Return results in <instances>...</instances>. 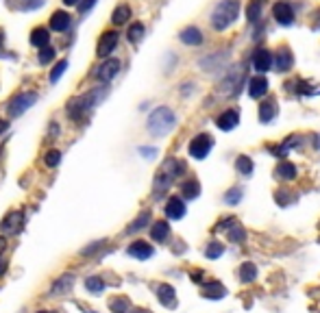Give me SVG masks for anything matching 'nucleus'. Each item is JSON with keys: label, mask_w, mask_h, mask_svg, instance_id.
Returning a JSON list of instances; mask_svg holds the SVG:
<instances>
[{"label": "nucleus", "mask_w": 320, "mask_h": 313, "mask_svg": "<svg viewBox=\"0 0 320 313\" xmlns=\"http://www.w3.org/2000/svg\"><path fill=\"white\" fill-rule=\"evenodd\" d=\"M237 15H240V3L237 0H220L214 11H212V17H209V22H212L214 31H227L231 24H235Z\"/></svg>", "instance_id": "obj_1"}, {"label": "nucleus", "mask_w": 320, "mask_h": 313, "mask_svg": "<svg viewBox=\"0 0 320 313\" xmlns=\"http://www.w3.org/2000/svg\"><path fill=\"white\" fill-rule=\"evenodd\" d=\"M177 124V115L170 107H157L155 111L148 115V122H146V128L153 137H166L172 128Z\"/></svg>", "instance_id": "obj_2"}, {"label": "nucleus", "mask_w": 320, "mask_h": 313, "mask_svg": "<svg viewBox=\"0 0 320 313\" xmlns=\"http://www.w3.org/2000/svg\"><path fill=\"white\" fill-rule=\"evenodd\" d=\"M105 94H107V87H103V89L96 87L94 91H89V94H85V96L70 100V105H68V115L74 118V120H83L96 105H100V100H103Z\"/></svg>", "instance_id": "obj_3"}, {"label": "nucleus", "mask_w": 320, "mask_h": 313, "mask_svg": "<svg viewBox=\"0 0 320 313\" xmlns=\"http://www.w3.org/2000/svg\"><path fill=\"white\" fill-rule=\"evenodd\" d=\"M181 170H183V165L177 159H168L166 163L161 165V170L157 172V177H155V191H157V194H163V191L172 185V181L179 177Z\"/></svg>", "instance_id": "obj_4"}, {"label": "nucleus", "mask_w": 320, "mask_h": 313, "mask_svg": "<svg viewBox=\"0 0 320 313\" xmlns=\"http://www.w3.org/2000/svg\"><path fill=\"white\" fill-rule=\"evenodd\" d=\"M35 103H37V94H35V91H24V94H17L15 98H11V103H9V115H11V118L22 115L24 111H29Z\"/></svg>", "instance_id": "obj_5"}, {"label": "nucleus", "mask_w": 320, "mask_h": 313, "mask_svg": "<svg viewBox=\"0 0 320 313\" xmlns=\"http://www.w3.org/2000/svg\"><path fill=\"white\" fill-rule=\"evenodd\" d=\"M231 59L229 50H222V52H214V54H207L198 61V66L203 68L205 72H227V63Z\"/></svg>", "instance_id": "obj_6"}, {"label": "nucleus", "mask_w": 320, "mask_h": 313, "mask_svg": "<svg viewBox=\"0 0 320 313\" xmlns=\"http://www.w3.org/2000/svg\"><path fill=\"white\" fill-rule=\"evenodd\" d=\"M212 148H214V140H212L209 135L203 133V135H196L194 140L190 142V148H187V150H190V156H192V159L203 161L205 156L212 152Z\"/></svg>", "instance_id": "obj_7"}, {"label": "nucleus", "mask_w": 320, "mask_h": 313, "mask_svg": "<svg viewBox=\"0 0 320 313\" xmlns=\"http://www.w3.org/2000/svg\"><path fill=\"white\" fill-rule=\"evenodd\" d=\"M272 17L281 26H292V24H294V20H296L294 7H292L288 0H279V3H274V7H272Z\"/></svg>", "instance_id": "obj_8"}, {"label": "nucleus", "mask_w": 320, "mask_h": 313, "mask_svg": "<svg viewBox=\"0 0 320 313\" xmlns=\"http://www.w3.org/2000/svg\"><path fill=\"white\" fill-rule=\"evenodd\" d=\"M251 66L257 74H266V72L274 66V54L268 48H257L251 57Z\"/></svg>", "instance_id": "obj_9"}, {"label": "nucleus", "mask_w": 320, "mask_h": 313, "mask_svg": "<svg viewBox=\"0 0 320 313\" xmlns=\"http://www.w3.org/2000/svg\"><path fill=\"white\" fill-rule=\"evenodd\" d=\"M242 85H244V72L233 68V70H227V76L220 83V91L222 94H235Z\"/></svg>", "instance_id": "obj_10"}, {"label": "nucleus", "mask_w": 320, "mask_h": 313, "mask_svg": "<svg viewBox=\"0 0 320 313\" xmlns=\"http://www.w3.org/2000/svg\"><path fill=\"white\" fill-rule=\"evenodd\" d=\"M118 72H120V61H118V59H107L105 63H100V66L96 68L94 76L100 83H109V81H114L118 76Z\"/></svg>", "instance_id": "obj_11"}, {"label": "nucleus", "mask_w": 320, "mask_h": 313, "mask_svg": "<svg viewBox=\"0 0 320 313\" xmlns=\"http://www.w3.org/2000/svg\"><path fill=\"white\" fill-rule=\"evenodd\" d=\"M116 46H118V33L116 31H107L100 35V42L96 46V52H98V57H109L114 50H116Z\"/></svg>", "instance_id": "obj_12"}, {"label": "nucleus", "mask_w": 320, "mask_h": 313, "mask_svg": "<svg viewBox=\"0 0 320 313\" xmlns=\"http://www.w3.org/2000/svg\"><path fill=\"white\" fill-rule=\"evenodd\" d=\"M240 124V113L237 109H224V111L216 118V126L220 131H233V128Z\"/></svg>", "instance_id": "obj_13"}, {"label": "nucleus", "mask_w": 320, "mask_h": 313, "mask_svg": "<svg viewBox=\"0 0 320 313\" xmlns=\"http://www.w3.org/2000/svg\"><path fill=\"white\" fill-rule=\"evenodd\" d=\"M268 85H270L268 79L263 76V74H257V76L249 79V87H246V89H249V96L251 98L257 100V98H263V96L268 94Z\"/></svg>", "instance_id": "obj_14"}, {"label": "nucleus", "mask_w": 320, "mask_h": 313, "mask_svg": "<svg viewBox=\"0 0 320 313\" xmlns=\"http://www.w3.org/2000/svg\"><path fill=\"white\" fill-rule=\"evenodd\" d=\"M274 68H277V72H290L294 68V54L290 52V48H281L274 54Z\"/></svg>", "instance_id": "obj_15"}, {"label": "nucleus", "mask_w": 320, "mask_h": 313, "mask_svg": "<svg viewBox=\"0 0 320 313\" xmlns=\"http://www.w3.org/2000/svg\"><path fill=\"white\" fill-rule=\"evenodd\" d=\"M179 40L185 46H200L205 37H203V31H200L198 26H187V29H183L179 33Z\"/></svg>", "instance_id": "obj_16"}, {"label": "nucleus", "mask_w": 320, "mask_h": 313, "mask_svg": "<svg viewBox=\"0 0 320 313\" xmlns=\"http://www.w3.org/2000/svg\"><path fill=\"white\" fill-rule=\"evenodd\" d=\"M166 216L170 220H181L183 216H185V202H183L179 196H172L166 202Z\"/></svg>", "instance_id": "obj_17"}, {"label": "nucleus", "mask_w": 320, "mask_h": 313, "mask_svg": "<svg viewBox=\"0 0 320 313\" xmlns=\"http://www.w3.org/2000/svg\"><path fill=\"white\" fill-rule=\"evenodd\" d=\"M22 224H24L22 211H15V213H9V216L3 220V231H5V233H20Z\"/></svg>", "instance_id": "obj_18"}, {"label": "nucleus", "mask_w": 320, "mask_h": 313, "mask_svg": "<svg viewBox=\"0 0 320 313\" xmlns=\"http://www.w3.org/2000/svg\"><path fill=\"white\" fill-rule=\"evenodd\" d=\"M129 252L131 257H135V259H140V261H144V259H150L153 257V246L150 244H146V242H135V244H131L129 246Z\"/></svg>", "instance_id": "obj_19"}, {"label": "nucleus", "mask_w": 320, "mask_h": 313, "mask_svg": "<svg viewBox=\"0 0 320 313\" xmlns=\"http://www.w3.org/2000/svg\"><path fill=\"white\" fill-rule=\"evenodd\" d=\"M277 113H279V107H277L274 100H263V103L259 105V120L263 124H270L272 120L277 118Z\"/></svg>", "instance_id": "obj_20"}, {"label": "nucleus", "mask_w": 320, "mask_h": 313, "mask_svg": "<svg viewBox=\"0 0 320 313\" xmlns=\"http://www.w3.org/2000/svg\"><path fill=\"white\" fill-rule=\"evenodd\" d=\"M70 24H72V17H70L66 11H54L52 17H50V29H52V31L63 33V31L70 29Z\"/></svg>", "instance_id": "obj_21"}, {"label": "nucleus", "mask_w": 320, "mask_h": 313, "mask_svg": "<svg viewBox=\"0 0 320 313\" xmlns=\"http://www.w3.org/2000/svg\"><path fill=\"white\" fill-rule=\"evenodd\" d=\"M159 302L163 307H175L177 305V298H175V289L170 287V285H159Z\"/></svg>", "instance_id": "obj_22"}, {"label": "nucleus", "mask_w": 320, "mask_h": 313, "mask_svg": "<svg viewBox=\"0 0 320 313\" xmlns=\"http://www.w3.org/2000/svg\"><path fill=\"white\" fill-rule=\"evenodd\" d=\"M274 174H277V179H281V181H292V179H296V165L290 161H283V163H279V168Z\"/></svg>", "instance_id": "obj_23"}, {"label": "nucleus", "mask_w": 320, "mask_h": 313, "mask_svg": "<svg viewBox=\"0 0 320 313\" xmlns=\"http://www.w3.org/2000/svg\"><path fill=\"white\" fill-rule=\"evenodd\" d=\"M253 159L251 156H246V154H240L235 159V170H237V174H242V177H251L253 174Z\"/></svg>", "instance_id": "obj_24"}, {"label": "nucleus", "mask_w": 320, "mask_h": 313, "mask_svg": "<svg viewBox=\"0 0 320 313\" xmlns=\"http://www.w3.org/2000/svg\"><path fill=\"white\" fill-rule=\"evenodd\" d=\"M150 235H153L155 242H166L168 235H170L168 222H155V224L150 226Z\"/></svg>", "instance_id": "obj_25"}, {"label": "nucleus", "mask_w": 320, "mask_h": 313, "mask_svg": "<svg viewBox=\"0 0 320 313\" xmlns=\"http://www.w3.org/2000/svg\"><path fill=\"white\" fill-rule=\"evenodd\" d=\"M48 40H50L48 29H42V26L31 33V44L37 46V48H46V46H48Z\"/></svg>", "instance_id": "obj_26"}, {"label": "nucleus", "mask_w": 320, "mask_h": 313, "mask_svg": "<svg viewBox=\"0 0 320 313\" xmlns=\"http://www.w3.org/2000/svg\"><path fill=\"white\" fill-rule=\"evenodd\" d=\"M246 17H249L251 24H259L261 20V3L259 0H251L249 7H246Z\"/></svg>", "instance_id": "obj_27"}, {"label": "nucleus", "mask_w": 320, "mask_h": 313, "mask_svg": "<svg viewBox=\"0 0 320 313\" xmlns=\"http://www.w3.org/2000/svg\"><path fill=\"white\" fill-rule=\"evenodd\" d=\"M129 17H131V9L126 7V5H120L114 11V15H111V22L116 24V26H122V24H126L129 22Z\"/></svg>", "instance_id": "obj_28"}, {"label": "nucleus", "mask_w": 320, "mask_h": 313, "mask_svg": "<svg viewBox=\"0 0 320 313\" xmlns=\"http://www.w3.org/2000/svg\"><path fill=\"white\" fill-rule=\"evenodd\" d=\"M240 279H242V283H251V281L257 279V268H255V263H251V261L242 263V268H240Z\"/></svg>", "instance_id": "obj_29"}, {"label": "nucleus", "mask_w": 320, "mask_h": 313, "mask_svg": "<svg viewBox=\"0 0 320 313\" xmlns=\"http://www.w3.org/2000/svg\"><path fill=\"white\" fill-rule=\"evenodd\" d=\"M181 191H183V196L185 198H196L198 194H200V185H198V181H194V179H190V181H185L181 185Z\"/></svg>", "instance_id": "obj_30"}, {"label": "nucleus", "mask_w": 320, "mask_h": 313, "mask_svg": "<svg viewBox=\"0 0 320 313\" xmlns=\"http://www.w3.org/2000/svg\"><path fill=\"white\" fill-rule=\"evenodd\" d=\"M224 294H227V289H224V287H222V285L218 283V281L209 283L207 287L203 289V296H207V298H222Z\"/></svg>", "instance_id": "obj_31"}, {"label": "nucleus", "mask_w": 320, "mask_h": 313, "mask_svg": "<svg viewBox=\"0 0 320 313\" xmlns=\"http://www.w3.org/2000/svg\"><path fill=\"white\" fill-rule=\"evenodd\" d=\"M150 222V213H148V211H144V213H140V218H137V220H133V222H131V226L129 228H126V233H137V231H142V228L146 226V224H148Z\"/></svg>", "instance_id": "obj_32"}, {"label": "nucleus", "mask_w": 320, "mask_h": 313, "mask_svg": "<svg viewBox=\"0 0 320 313\" xmlns=\"http://www.w3.org/2000/svg\"><path fill=\"white\" fill-rule=\"evenodd\" d=\"M72 283H74V276H72V274L61 276V279L57 281V285H54V287H52V294H54V296H59L61 291H70Z\"/></svg>", "instance_id": "obj_33"}, {"label": "nucleus", "mask_w": 320, "mask_h": 313, "mask_svg": "<svg viewBox=\"0 0 320 313\" xmlns=\"http://www.w3.org/2000/svg\"><path fill=\"white\" fill-rule=\"evenodd\" d=\"M224 255V246L220 242H212L207 248H205V257L207 259H218V257Z\"/></svg>", "instance_id": "obj_34"}, {"label": "nucleus", "mask_w": 320, "mask_h": 313, "mask_svg": "<svg viewBox=\"0 0 320 313\" xmlns=\"http://www.w3.org/2000/svg\"><path fill=\"white\" fill-rule=\"evenodd\" d=\"M242 196H244V191H242L240 187H233V189H229L227 194H224V205H231V207H235L237 202L242 200Z\"/></svg>", "instance_id": "obj_35"}, {"label": "nucleus", "mask_w": 320, "mask_h": 313, "mask_svg": "<svg viewBox=\"0 0 320 313\" xmlns=\"http://www.w3.org/2000/svg\"><path fill=\"white\" fill-rule=\"evenodd\" d=\"M109 307H111L114 313H126L131 307V302L126 300V298H114L111 302H109Z\"/></svg>", "instance_id": "obj_36"}, {"label": "nucleus", "mask_w": 320, "mask_h": 313, "mask_svg": "<svg viewBox=\"0 0 320 313\" xmlns=\"http://www.w3.org/2000/svg\"><path fill=\"white\" fill-rule=\"evenodd\" d=\"M85 287L89 291H94V294H100L105 289V281L103 279H98V276H89V279L85 281Z\"/></svg>", "instance_id": "obj_37"}, {"label": "nucleus", "mask_w": 320, "mask_h": 313, "mask_svg": "<svg viewBox=\"0 0 320 313\" xmlns=\"http://www.w3.org/2000/svg\"><path fill=\"white\" fill-rule=\"evenodd\" d=\"M142 37H144V24H142V22H135L131 29H129V40H131L133 44H137Z\"/></svg>", "instance_id": "obj_38"}, {"label": "nucleus", "mask_w": 320, "mask_h": 313, "mask_svg": "<svg viewBox=\"0 0 320 313\" xmlns=\"http://www.w3.org/2000/svg\"><path fill=\"white\" fill-rule=\"evenodd\" d=\"M244 237H246V233H244V228L242 226H231V231H229V239H231L233 244H242L244 242Z\"/></svg>", "instance_id": "obj_39"}, {"label": "nucleus", "mask_w": 320, "mask_h": 313, "mask_svg": "<svg viewBox=\"0 0 320 313\" xmlns=\"http://www.w3.org/2000/svg\"><path fill=\"white\" fill-rule=\"evenodd\" d=\"M66 70H68V61L63 59V61H59L57 66H54V70L50 72V81H52V83H57V81L61 79V74H63V72H66Z\"/></svg>", "instance_id": "obj_40"}, {"label": "nucleus", "mask_w": 320, "mask_h": 313, "mask_svg": "<svg viewBox=\"0 0 320 313\" xmlns=\"http://www.w3.org/2000/svg\"><path fill=\"white\" fill-rule=\"evenodd\" d=\"M44 161H46V165H48V168H54V165H59V161H61V152H59V150H50V152H46Z\"/></svg>", "instance_id": "obj_41"}, {"label": "nucleus", "mask_w": 320, "mask_h": 313, "mask_svg": "<svg viewBox=\"0 0 320 313\" xmlns=\"http://www.w3.org/2000/svg\"><path fill=\"white\" fill-rule=\"evenodd\" d=\"M52 59H54V50L50 48V46H48V48H42V52H40V63H42V66H46V63L52 61Z\"/></svg>", "instance_id": "obj_42"}, {"label": "nucleus", "mask_w": 320, "mask_h": 313, "mask_svg": "<svg viewBox=\"0 0 320 313\" xmlns=\"http://www.w3.org/2000/svg\"><path fill=\"white\" fill-rule=\"evenodd\" d=\"M94 5H96V0H85V3H81V7H79V9H81V13H87Z\"/></svg>", "instance_id": "obj_43"}, {"label": "nucleus", "mask_w": 320, "mask_h": 313, "mask_svg": "<svg viewBox=\"0 0 320 313\" xmlns=\"http://www.w3.org/2000/svg\"><path fill=\"white\" fill-rule=\"evenodd\" d=\"M140 152H142V154H148V156H146V159H150V154H153V156L157 154V150H155V148H142Z\"/></svg>", "instance_id": "obj_44"}, {"label": "nucleus", "mask_w": 320, "mask_h": 313, "mask_svg": "<svg viewBox=\"0 0 320 313\" xmlns=\"http://www.w3.org/2000/svg\"><path fill=\"white\" fill-rule=\"evenodd\" d=\"M7 128H9V124H7V122H3V120H0V133H5Z\"/></svg>", "instance_id": "obj_45"}, {"label": "nucleus", "mask_w": 320, "mask_h": 313, "mask_svg": "<svg viewBox=\"0 0 320 313\" xmlns=\"http://www.w3.org/2000/svg\"><path fill=\"white\" fill-rule=\"evenodd\" d=\"M79 0H63V5H68V7H72V5H77Z\"/></svg>", "instance_id": "obj_46"}, {"label": "nucleus", "mask_w": 320, "mask_h": 313, "mask_svg": "<svg viewBox=\"0 0 320 313\" xmlns=\"http://www.w3.org/2000/svg\"><path fill=\"white\" fill-rule=\"evenodd\" d=\"M5 270H7V263H5V261H0V274H3Z\"/></svg>", "instance_id": "obj_47"}, {"label": "nucleus", "mask_w": 320, "mask_h": 313, "mask_svg": "<svg viewBox=\"0 0 320 313\" xmlns=\"http://www.w3.org/2000/svg\"><path fill=\"white\" fill-rule=\"evenodd\" d=\"M3 44H5V37H3V33H0V54H3Z\"/></svg>", "instance_id": "obj_48"}, {"label": "nucleus", "mask_w": 320, "mask_h": 313, "mask_svg": "<svg viewBox=\"0 0 320 313\" xmlns=\"http://www.w3.org/2000/svg\"><path fill=\"white\" fill-rule=\"evenodd\" d=\"M3 250H5V239L0 237V252H3Z\"/></svg>", "instance_id": "obj_49"}, {"label": "nucleus", "mask_w": 320, "mask_h": 313, "mask_svg": "<svg viewBox=\"0 0 320 313\" xmlns=\"http://www.w3.org/2000/svg\"><path fill=\"white\" fill-rule=\"evenodd\" d=\"M314 144H316V148H320V135H316V142Z\"/></svg>", "instance_id": "obj_50"}, {"label": "nucleus", "mask_w": 320, "mask_h": 313, "mask_svg": "<svg viewBox=\"0 0 320 313\" xmlns=\"http://www.w3.org/2000/svg\"><path fill=\"white\" fill-rule=\"evenodd\" d=\"M131 313H148V311H144V309H135V311H131Z\"/></svg>", "instance_id": "obj_51"}, {"label": "nucleus", "mask_w": 320, "mask_h": 313, "mask_svg": "<svg viewBox=\"0 0 320 313\" xmlns=\"http://www.w3.org/2000/svg\"><path fill=\"white\" fill-rule=\"evenodd\" d=\"M40 313H50V311H40Z\"/></svg>", "instance_id": "obj_52"}]
</instances>
